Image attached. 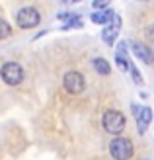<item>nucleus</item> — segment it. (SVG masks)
Listing matches in <instances>:
<instances>
[{
	"mask_svg": "<svg viewBox=\"0 0 154 160\" xmlns=\"http://www.w3.org/2000/svg\"><path fill=\"white\" fill-rule=\"evenodd\" d=\"M131 74H133V80H135V84H139V86H142L144 82H142V78H141V74H139V70H137V67L135 65H131Z\"/></svg>",
	"mask_w": 154,
	"mask_h": 160,
	"instance_id": "nucleus-14",
	"label": "nucleus"
},
{
	"mask_svg": "<svg viewBox=\"0 0 154 160\" xmlns=\"http://www.w3.org/2000/svg\"><path fill=\"white\" fill-rule=\"evenodd\" d=\"M68 2H72V4H74V2H80V0H68Z\"/></svg>",
	"mask_w": 154,
	"mask_h": 160,
	"instance_id": "nucleus-18",
	"label": "nucleus"
},
{
	"mask_svg": "<svg viewBox=\"0 0 154 160\" xmlns=\"http://www.w3.org/2000/svg\"><path fill=\"white\" fill-rule=\"evenodd\" d=\"M102 125L109 135H119L125 131V115L117 109H107L102 115Z\"/></svg>",
	"mask_w": 154,
	"mask_h": 160,
	"instance_id": "nucleus-2",
	"label": "nucleus"
},
{
	"mask_svg": "<svg viewBox=\"0 0 154 160\" xmlns=\"http://www.w3.org/2000/svg\"><path fill=\"white\" fill-rule=\"evenodd\" d=\"M0 76H2V80L8 86H18V84H22L26 72H23V67L18 65V62H6L0 68Z\"/></svg>",
	"mask_w": 154,
	"mask_h": 160,
	"instance_id": "nucleus-4",
	"label": "nucleus"
},
{
	"mask_svg": "<svg viewBox=\"0 0 154 160\" xmlns=\"http://www.w3.org/2000/svg\"><path fill=\"white\" fill-rule=\"evenodd\" d=\"M39 22H41V14L33 6H23L16 14V23L22 29H33L39 26Z\"/></svg>",
	"mask_w": 154,
	"mask_h": 160,
	"instance_id": "nucleus-3",
	"label": "nucleus"
},
{
	"mask_svg": "<svg viewBox=\"0 0 154 160\" xmlns=\"http://www.w3.org/2000/svg\"><path fill=\"white\" fill-rule=\"evenodd\" d=\"M72 28H82V18H80L78 14H74L70 20L64 22V26H62V29H72Z\"/></svg>",
	"mask_w": 154,
	"mask_h": 160,
	"instance_id": "nucleus-12",
	"label": "nucleus"
},
{
	"mask_svg": "<svg viewBox=\"0 0 154 160\" xmlns=\"http://www.w3.org/2000/svg\"><path fill=\"white\" fill-rule=\"evenodd\" d=\"M109 2H111V0H94L92 6H94V10H103V8L107 6Z\"/></svg>",
	"mask_w": 154,
	"mask_h": 160,
	"instance_id": "nucleus-15",
	"label": "nucleus"
},
{
	"mask_svg": "<svg viewBox=\"0 0 154 160\" xmlns=\"http://www.w3.org/2000/svg\"><path fill=\"white\" fill-rule=\"evenodd\" d=\"M113 14H115V12H113V10H107V8H103V10H94V14L90 16V20H92L94 23H103V26H105V23L113 18Z\"/></svg>",
	"mask_w": 154,
	"mask_h": 160,
	"instance_id": "nucleus-10",
	"label": "nucleus"
},
{
	"mask_svg": "<svg viewBox=\"0 0 154 160\" xmlns=\"http://www.w3.org/2000/svg\"><path fill=\"white\" fill-rule=\"evenodd\" d=\"M133 113H135V117H137V129H139V133L141 135H144L148 131V125L152 123V109L148 108V106H142V108H139L137 103H133Z\"/></svg>",
	"mask_w": 154,
	"mask_h": 160,
	"instance_id": "nucleus-6",
	"label": "nucleus"
},
{
	"mask_svg": "<svg viewBox=\"0 0 154 160\" xmlns=\"http://www.w3.org/2000/svg\"><path fill=\"white\" fill-rule=\"evenodd\" d=\"M115 62L117 68L121 72H127L131 68V61H129V51H127V41H121L117 45V53H115Z\"/></svg>",
	"mask_w": 154,
	"mask_h": 160,
	"instance_id": "nucleus-9",
	"label": "nucleus"
},
{
	"mask_svg": "<svg viewBox=\"0 0 154 160\" xmlns=\"http://www.w3.org/2000/svg\"><path fill=\"white\" fill-rule=\"evenodd\" d=\"M109 154L115 160H131L133 154H135V147H133L131 139L115 137L111 141V145H109Z\"/></svg>",
	"mask_w": 154,
	"mask_h": 160,
	"instance_id": "nucleus-1",
	"label": "nucleus"
},
{
	"mask_svg": "<svg viewBox=\"0 0 154 160\" xmlns=\"http://www.w3.org/2000/svg\"><path fill=\"white\" fill-rule=\"evenodd\" d=\"M133 47V53H135V57L142 61V62H147V65H152L154 62V51L150 49L148 45H144V43H139V41H133L131 43Z\"/></svg>",
	"mask_w": 154,
	"mask_h": 160,
	"instance_id": "nucleus-8",
	"label": "nucleus"
},
{
	"mask_svg": "<svg viewBox=\"0 0 154 160\" xmlns=\"http://www.w3.org/2000/svg\"><path fill=\"white\" fill-rule=\"evenodd\" d=\"M72 16H74V12H62V14H59V20H62V22H67V20H70Z\"/></svg>",
	"mask_w": 154,
	"mask_h": 160,
	"instance_id": "nucleus-16",
	"label": "nucleus"
},
{
	"mask_svg": "<svg viewBox=\"0 0 154 160\" xmlns=\"http://www.w3.org/2000/svg\"><path fill=\"white\" fill-rule=\"evenodd\" d=\"M119 31H121V18H119V14H113V18L105 23V28L102 31V39L107 45H113L119 35Z\"/></svg>",
	"mask_w": 154,
	"mask_h": 160,
	"instance_id": "nucleus-7",
	"label": "nucleus"
},
{
	"mask_svg": "<svg viewBox=\"0 0 154 160\" xmlns=\"http://www.w3.org/2000/svg\"><path fill=\"white\" fill-rule=\"evenodd\" d=\"M92 65H94V68H96V72L102 74V76H107V74L111 72L109 62L105 61V59H102V57H96V59L92 61Z\"/></svg>",
	"mask_w": 154,
	"mask_h": 160,
	"instance_id": "nucleus-11",
	"label": "nucleus"
},
{
	"mask_svg": "<svg viewBox=\"0 0 154 160\" xmlns=\"http://www.w3.org/2000/svg\"><path fill=\"white\" fill-rule=\"evenodd\" d=\"M62 86L64 90H67L68 94H82L86 90V78L82 72H76V70H70V72H67L62 76Z\"/></svg>",
	"mask_w": 154,
	"mask_h": 160,
	"instance_id": "nucleus-5",
	"label": "nucleus"
},
{
	"mask_svg": "<svg viewBox=\"0 0 154 160\" xmlns=\"http://www.w3.org/2000/svg\"><path fill=\"white\" fill-rule=\"evenodd\" d=\"M141 160H147V158H141Z\"/></svg>",
	"mask_w": 154,
	"mask_h": 160,
	"instance_id": "nucleus-19",
	"label": "nucleus"
},
{
	"mask_svg": "<svg viewBox=\"0 0 154 160\" xmlns=\"http://www.w3.org/2000/svg\"><path fill=\"white\" fill-rule=\"evenodd\" d=\"M150 37L154 39V23H152V28H150Z\"/></svg>",
	"mask_w": 154,
	"mask_h": 160,
	"instance_id": "nucleus-17",
	"label": "nucleus"
},
{
	"mask_svg": "<svg viewBox=\"0 0 154 160\" xmlns=\"http://www.w3.org/2000/svg\"><path fill=\"white\" fill-rule=\"evenodd\" d=\"M12 33V28H10V23H8L6 20L0 18V39H6V37H10Z\"/></svg>",
	"mask_w": 154,
	"mask_h": 160,
	"instance_id": "nucleus-13",
	"label": "nucleus"
}]
</instances>
